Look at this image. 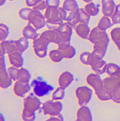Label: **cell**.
Listing matches in <instances>:
<instances>
[{
    "label": "cell",
    "mask_w": 120,
    "mask_h": 121,
    "mask_svg": "<svg viewBox=\"0 0 120 121\" xmlns=\"http://www.w3.org/2000/svg\"><path fill=\"white\" fill-rule=\"evenodd\" d=\"M12 79L6 69L4 54L1 51L0 54V86L2 89H7L11 86L12 83Z\"/></svg>",
    "instance_id": "6"
},
{
    "label": "cell",
    "mask_w": 120,
    "mask_h": 121,
    "mask_svg": "<svg viewBox=\"0 0 120 121\" xmlns=\"http://www.w3.org/2000/svg\"><path fill=\"white\" fill-rule=\"evenodd\" d=\"M76 94L80 107L86 106L90 102L93 95V90L87 86H81L76 90Z\"/></svg>",
    "instance_id": "10"
},
{
    "label": "cell",
    "mask_w": 120,
    "mask_h": 121,
    "mask_svg": "<svg viewBox=\"0 0 120 121\" xmlns=\"http://www.w3.org/2000/svg\"><path fill=\"white\" fill-rule=\"evenodd\" d=\"M1 51L4 54H10L16 51H18L16 44V40H8L1 43Z\"/></svg>",
    "instance_id": "18"
},
{
    "label": "cell",
    "mask_w": 120,
    "mask_h": 121,
    "mask_svg": "<svg viewBox=\"0 0 120 121\" xmlns=\"http://www.w3.org/2000/svg\"><path fill=\"white\" fill-rule=\"evenodd\" d=\"M42 108L44 114L53 117L60 114V112L62 111L63 105L59 101L51 99L45 102Z\"/></svg>",
    "instance_id": "7"
},
{
    "label": "cell",
    "mask_w": 120,
    "mask_h": 121,
    "mask_svg": "<svg viewBox=\"0 0 120 121\" xmlns=\"http://www.w3.org/2000/svg\"><path fill=\"white\" fill-rule=\"evenodd\" d=\"M9 35V28L7 25L3 23L0 25V41H5Z\"/></svg>",
    "instance_id": "36"
},
{
    "label": "cell",
    "mask_w": 120,
    "mask_h": 121,
    "mask_svg": "<svg viewBox=\"0 0 120 121\" xmlns=\"http://www.w3.org/2000/svg\"><path fill=\"white\" fill-rule=\"evenodd\" d=\"M41 101L35 94L31 93L24 99V109L22 117L24 121H34L36 118L35 112L41 105Z\"/></svg>",
    "instance_id": "1"
},
{
    "label": "cell",
    "mask_w": 120,
    "mask_h": 121,
    "mask_svg": "<svg viewBox=\"0 0 120 121\" xmlns=\"http://www.w3.org/2000/svg\"><path fill=\"white\" fill-rule=\"evenodd\" d=\"M115 45H117V47H118V50H119L120 51V42L115 43Z\"/></svg>",
    "instance_id": "47"
},
{
    "label": "cell",
    "mask_w": 120,
    "mask_h": 121,
    "mask_svg": "<svg viewBox=\"0 0 120 121\" xmlns=\"http://www.w3.org/2000/svg\"><path fill=\"white\" fill-rule=\"evenodd\" d=\"M6 1H7V0H0V5L1 6L3 5L5 3ZM8 1H14V0H8Z\"/></svg>",
    "instance_id": "46"
},
{
    "label": "cell",
    "mask_w": 120,
    "mask_h": 121,
    "mask_svg": "<svg viewBox=\"0 0 120 121\" xmlns=\"http://www.w3.org/2000/svg\"><path fill=\"white\" fill-rule=\"evenodd\" d=\"M31 90V86L29 83H22L16 81L14 87V91L17 96L24 98L25 94Z\"/></svg>",
    "instance_id": "14"
},
{
    "label": "cell",
    "mask_w": 120,
    "mask_h": 121,
    "mask_svg": "<svg viewBox=\"0 0 120 121\" xmlns=\"http://www.w3.org/2000/svg\"><path fill=\"white\" fill-rule=\"evenodd\" d=\"M106 72L109 76L115 75L120 73V67L114 63H108L107 65Z\"/></svg>",
    "instance_id": "33"
},
{
    "label": "cell",
    "mask_w": 120,
    "mask_h": 121,
    "mask_svg": "<svg viewBox=\"0 0 120 121\" xmlns=\"http://www.w3.org/2000/svg\"><path fill=\"white\" fill-rule=\"evenodd\" d=\"M47 5H46V1H44V0H42L40 2H38L37 4L35 5L34 7H33L32 9L35 10H38V11H43V10L46 9L47 8Z\"/></svg>",
    "instance_id": "41"
},
{
    "label": "cell",
    "mask_w": 120,
    "mask_h": 121,
    "mask_svg": "<svg viewBox=\"0 0 120 121\" xmlns=\"http://www.w3.org/2000/svg\"><path fill=\"white\" fill-rule=\"evenodd\" d=\"M87 82L94 89L98 99L101 101L111 99L109 93L104 87L103 80L101 79L99 75L97 73H91L88 75L87 77Z\"/></svg>",
    "instance_id": "3"
},
{
    "label": "cell",
    "mask_w": 120,
    "mask_h": 121,
    "mask_svg": "<svg viewBox=\"0 0 120 121\" xmlns=\"http://www.w3.org/2000/svg\"><path fill=\"white\" fill-rule=\"evenodd\" d=\"M111 37L114 42L115 43L120 41V27H116L112 29L111 31Z\"/></svg>",
    "instance_id": "38"
},
{
    "label": "cell",
    "mask_w": 120,
    "mask_h": 121,
    "mask_svg": "<svg viewBox=\"0 0 120 121\" xmlns=\"http://www.w3.org/2000/svg\"><path fill=\"white\" fill-rule=\"evenodd\" d=\"M84 9L90 16H97L100 12L99 7L93 2L88 3L84 7Z\"/></svg>",
    "instance_id": "29"
},
{
    "label": "cell",
    "mask_w": 120,
    "mask_h": 121,
    "mask_svg": "<svg viewBox=\"0 0 120 121\" xmlns=\"http://www.w3.org/2000/svg\"><path fill=\"white\" fill-rule=\"evenodd\" d=\"M102 13L104 16L111 17L114 13L117 5L114 0H101Z\"/></svg>",
    "instance_id": "13"
},
{
    "label": "cell",
    "mask_w": 120,
    "mask_h": 121,
    "mask_svg": "<svg viewBox=\"0 0 120 121\" xmlns=\"http://www.w3.org/2000/svg\"><path fill=\"white\" fill-rule=\"evenodd\" d=\"M31 78V75L28 70L21 68L19 69L17 75V80L22 83H29ZM16 80V81H17Z\"/></svg>",
    "instance_id": "26"
},
{
    "label": "cell",
    "mask_w": 120,
    "mask_h": 121,
    "mask_svg": "<svg viewBox=\"0 0 120 121\" xmlns=\"http://www.w3.org/2000/svg\"><path fill=\"white\" fill-rule=\"evenodd\" d=\"M74 80V77L70 72L66 71L62 73L59 78V86L62 87L66 89L68 87L69 85L73 82Z\"/></svg>",
    "instance_id": "22"
},
{
    "label": "cell",
    "mask_w": 120,
    "mask_h": 121,
    "mask_svg": "<svg viewBox=\"0 0 120 121\" xmlns=\"http://www.w3.org/2000/svg\"><path fill=\"white\" fill-rule=\"evenodd\" d=\"M111 21L113 25L120 24V4L116 7L114 13L111 16Z\"/></svg>",
    "instance_id": "37"
},
{
    "label": "cell",
    "mask_w": 120,
    "mask_h": 121,
    "mask_svg": "<svg viewBox=\"0 0 120 121\" xmlns=\"http://www.w3.org/2000/svg\"><path fill=\"white\" fill-rule=\"evenodd\" d=\"M22 35L24 37L27 39L34 40L38 37L39 34L37 33V30L31 24L28 23V24L24 27L22 30Z\"/></svg>",
    "instance_id": "23"
},
{
    "label": "cell",
    "mask_w": 120,
    "mask_h": 121,
    "mask_svg": "<svg viewBox=\"0 0 120 121\" xmlns=\"http://www.w3.org/2000/svg\"><path fill=\"white\" fill-rule=\"evenodd\" d=\"M80 61L86 65H90L96 73L101 75L106 72L107 64L103 58L94 52H84L81 54Z\"/></svg>",
    "instance_id": "2"
},
{
    "label": "cell",
    "mask_w": 120,
    "mask_h": 121,
    "mask_svg": "<svg viewBox=\"0 0 120 121\" xmlns=\"http://www.w3.org/2000/svg\"><path fill=\"white\" fill-rule=\"evenodd\" d=\"M77 35L83 39H88L90 34V28L88 24L80 23L74 27Z\"/></svg>",
    "instance_id": "16"
},
{
    "label": "cell",
    "mask_w": 120,
    "mask_h": 121,
    "mask_svg": "<svg viewBox=\"0 0 120 121\" xmlns=\"http://www.w3.org/2000/svg\"><path fill=\"white\" fill-rule=\"evenodd\" d=\"M39 77L34 79L31 82V86L33 87L34 93L38 97H43L48 95L50 91L54 90V87L44 80H39Z\"/></svg>",
    "instance_id": "4"
},
{
    "label": "cell",
    "mask_w": 120,
    "mask_h": 121,
    "mask_svg": "<svg viewBox=\"0 0 120 121\" xmlns=\"http://www.w3.org/2000/svg\"><path fill=\"white\" fill-rule=\"evenodd\" d=\"M40 36L47 40L49 43L56 44L58 40V34L56 30H48L40 34Z\"/></svg>",
    "instance_id": "24"
},
{
    "label": "cell",
    "mask_w": 120,
    "mask_h": 121,
    "mask_svg": "<svg viewBox=\"0 0 120 121\" xmlns=\"http://www.w3.org/2000/svg\"><path fill=\"white\" fill-rule=\"evenodd\" d=\"M107 38L109 37L106 31H102V30H100L97 27H96L93 28L91 31L88 40L91 43L94 44L97 41L107 39Z\"/></svg>",
    "instance_id": "15"
},
{
    "label": "cell",
    "mask_w": 120,
    "mask_h": 121,
    "mask_svg": "<svg viewBox=\"0 0 120 121\" xmlns=\"http://www.w3.org/2000/svg\"><path fill=\"white\" fill-rule=\"evenodd\" d=\"M41 1L42 0H26V4L29 7H34L35 5Z\"/></svg>",
    "instance_id": "45"
},
{
    "label": "cell",
    "mask_w": 120,
    "mask_h": 121,
    "mask_svg": "<svg viewBox=\"0 0 120 121\" xmlns=\"http://www.w3.org/2000/svg\"><path fill=\"white\" fill-rule=\"evenodd\" d=\"M49 43L40 36V34H39L38 37L34 40L33 47L36 55L40 58H45L47 55L48 47Z\"/></svg>",
    "instance_id": "9"
},
{
    "label": "cell",
    "mask_w": 120,
    "mask_h": 121,
    "mask_svg": "<svg viewBox=\"0 0 120 121\" xmlns=\"http://www.w3.org/2000/svg\"><path fill=\"white\" fill-rule=\"evenodd\" d=\"M45 16L42 15L40 11L32 9L29 12L28 17V21L29 23L31 24L36 30H40L43 28L46 25Z\"/></svg>",
    "instance_id": "8"
},
{
    "label": "cell",
    "mask_w": 120,
    "mask_h": 121,
    "mask_svg": "<svg viewBox=\"0 0 120 121\" xmlns=\"http://www.w3.org/2000/svg\"><path fill=\"white\" fill-rule=\"evenodd\" d=\"M44 16L46 20L54 19L60 17V15H59V7H48L46 8Z\"/></svg>",
    "instance_id": "25"
},
{
    "label": "cell",
    "mask_w": 120,
    "mask_h": 121,
    "mask_svg": "<svg viewBox=\"0 0 120 121\" xmlns=\"http://www.w3.org/2000/svg\"><path fill=\"white\" fill-rule=\"evenodd\" d=\"M7 70H8V73L10 75V77L11 78V79L13 80H14V81H16L17 80L18 73L19 71L18 68L14 66H12L8 68Z\"/></svg>",
    "instance_id": "39"
},
{
    "label": "cell",
    "mask_w": 120,
    "mask_h": 121,
    "mask_svg": "<svg viewBox=\"0 0 120 121\" xmlns=\"http://www.w3.org/2000/svg\"><path fill=\"white\" fill-rule=\"evenodd\" d=\"M110 99L116 103H120V86L117 87L109 93Z\"/></svg>",
    "instance_id": "35"
},
{
    "label": "cell",
    "mask_w": 120,
    "mask_h": 121,
    "mask_svg": "<svg viewBox=\"0 0 120 121\" xmlns=\"http://www.w3.org/2000/svg\"><path fill=\"white\" fill-rule=\"evenodd\" d=\"M32 9L29 8H24L21 9L19 11V16L22 19L28 21V17L29 12L32 11Z\"/></svg>",
    "instance_id": "40"
},
{
    "label": "cell",
    "mask_w": 120,
    "mask_h": 121,
    "mask_svg": "<svg viewBox=\"0 0 120 121\" xmlns=\"http://www.w3.org/2000/svg\"><path fill=\"white\" fill-rule=\"evenodd\" d=\"M0 116H1V118H0V121H5V118H4V116L2 115V113H1V115H0Z\"/></svg>",
    "instance_id": "48"
},
{
    "label": "cell",
    "mask_w": 120,
    "mask_h": 121,
    "mask_svg": "<svg viewBox=\"0 0 120 121\" xmlns=\"http://www.w3.org/2000/svg\"><path fill=\"white\" fill-rule=\"evenodd\" d=\"M113 25L111 20L108 16H104L100 20L97 27L100 30L106 31L107 29L110 28Z\"/></svg>",
    "instance_id": "27"
},
{
    "label": "cell",
    "mask_w": 120,
    "mask_h": 121,
    "mask_svg": "<svg viewBox=\"0 0 120 121\" xmlns=\"http://www.w3.org/2000/svg\"><path fill=\"white\" fill-rule=\"evenodd\" d=\"M16 44L19 52L22 54L28 48V39H27L23 36V37L20 38L18 40H16Z\"/></svg>",
    "instance_id": "31"
},
{
    "label": "cell",
    "mask_w": 120,
    "mask_h": 121,
    "mask_svg": "<svg viewBox=\"0 0 120 121\" xmlns=\"http://www.w3.org/2000/svg\"><path fill=\"white\" fill-rule=\"evenodd\" d=\"M77 121H93V117L90 109L88 107H81L77 112Z\"/></svg>",
    "instance_id": "17"
},
{
    "label": "cell",
    "mask_w": 120,
    "mask_h": 121,
    "mask_svg": "<svg viewBox=\"0 0 120 121\" xmlns=\"http://www.w3.org/2000/svg\"><path fill=\"white\" fill-rule=\"evenodd\" d=\"M63 20L60 17L54 19H48L46 21V26L49 30H56L63 23Z\"/></svg>",
    "instance_id": "28"
},
{
    "label": "cell",
    "mask_w": 120,
    "mask_h": 121,
    "mask_svg": "<svg viewBox=\"0 0 120 121\" xmlns=\"http://www.w3.org/2000/svg\"><path fill=\"white\" fill-rule=\"evenodd\" d=\"M49 56L50 59L54 62H59L64 58L62 52L58 49V50H52L49 52Z\"/></svg>",
    "instance_id": "32"
},
{
    "label": "cell",
    "mask_w": 120,
    "mask_h": 121,
    "mask_svg": "<svg viewBox=\"0 0 120 121\" xmlns=\"http://www.w3.org/2000/svg\"><path fill=\"white\" fill-rule=\"evenodd\" d=\"M83 1L86 3H90V2H91L93 0H83Z\"/></svg>",
    "instance_id": "49"
},
{
    "label": "cell",
    "mask_w": 120,
    "mask_h": 121,
    "mask_svg": "<svg viewBox=\"0 0 120 121\" xmlns=\"http://www.w3.org/2000/svg\"><path fill=\"white\" fill-rule=\"evenodd\" d=\"M45 121H64V119L62 115L60 113L58 115L51 117L50 118H49V119Z\"/></svg>",
    "instance_id": "43"
},
{
    "label": "cell",
    "mask_w": 120,
    "mask_h": 121,
    "mask_svg": "<svg viewBox=\"0 0 120 121\" xmlns=\"http://www.w3.org/2000/svg\"><path fill=\"white\" fill-rule=\"evenodd\" d=\"M109 42V38L97 41L95 44H94L93 52L99 56L100 57L103 58V57L106 55V52H107Z\"/></svg>",
    "instance_id": "11"
},
{
    "label": "cell",
    "mask_w": 120,
    "mask_h": 121,
    "mask_svg": "<svg viewBox=\"0 0 120 121\" xmlns=\"http://www.w3.org/2000/svg\"><path fill=\"white\" fill-rule=\"evenodd\" d=\"M62 8L65 11L71 12L79 8V5L76 0H64Z\"/></svg>",
    "instance_id": "30"
},
{
    "label": "cell",
    "mask_w": 120,
    "mask_h": 121,
    "mask_svg": "<svg viewBox=\"0 0 120 121\" xmlns=\"http://www.w3.org/2000/svg\"><path fill=\"white\" fill-rule=\"evenodd\" d=\"M77 121V120H76V121Z\"/></svg>",
    "instance_id": "50"
},
{
    "label": "cell",
    "mask_w": 120,
    "mask_h": 121,
    "mask_svg": "<svg viewBox=\"0 0 120 121\" xmlns=\"http://www.w3.org/2000/svg\"><path fill=\"white\" fill-rule=\"evenodd\" d=\"M9 60L12 66L17 68H21L24 65V58L22 54L19 51H16L8 55Z\"/></svg>",
    "instance_id": "21"
},
{
    "label": "cell",
    "mask_w": 120,
    "mask_h": 121,
    "mask_svg": "<svg viewBox=\"0 0 120 121\" xmlns=\"http://www.w3.org/2000/svg\"><path fill=\"white\" fill-rule=\"evenodd\" d=\"M47 7H59L60 5V0H46Z\"/></svg>",
    "instance_id": "42"
},
{
    "label": "cell",
    "mask_w": 120,
    "mask_h": 121,
    "mask_svg": "<svg viewBox=\"0 0 120 121\" xmlns=\"http://www.w3.org/2000/svg\"><path fill=\"white\" fill-rule=\"evenodd\" d=\"M66 22L74 28L77 24L82 23V16L79 8L72 11L67 17Z\"/></svg>",
    "instance_id": "20"
},
{
    "label": "cell",
    "mask_w": 120,
    "mask_h": 121,
    "mask_svg": "<svg viewBox=\"0 0 120 121\" xmlns=\"http://www.w3.org/2000/svg\"><path fill=\"white\" fill-rule=\"evenodd\" d=\"M73 27L67 23H63L56 30L58 34V40L56 44H70Z\"/></svg>",
    "instance_id": "5"
},
{
    "label": "cell",
    "mask_w": 120,
    "mask_h": 121,
    "mask_svg": "<svg viewBox=\"0 0 120 121\" xmlns=\"http://www.w3.org/2000/svg\"><path fill=\"white\" fill-rule=\"evenodd\" d=\"M59 15H60V17L62 19L63 21H66L67 17V12L62 7H59Z\"/></svg>",
    "instance_id": "44"
},
{
    "label": "cell",
    "mask_w": 120,
    "mask_h": 121,
    "mask_svg": "<svg viewBox=\"0 0 120 121\" xmlns=\"http://www.w3.org/2000/svg\"><path fill=\"white\" fill-rule=\"evenodd\" d=\"M64 88L62 87H59L56 90L53 92L52 94V99L55 101H58L62 99L65 95V90Z\"/></svg>",
    "instance_id": "34"
},
{
    "label": "cell",
    "mask_w": 120,
    "mask_h": 121,
    "mask_svg": "<svg viewBox=\"0 0 120 121\" xmlns=\"http://www.w3.org/2000/svg\"><path fill=\"white\" fill-rule=\"evenodd\" d=\"M58 49L62 52L64 58L71 59L76 55V50L70 44H62L58 45Z\"/></svg>",
    "instance_id": "19"
},
{
    "label": "cell",
    "mask_w": 120,
    "mask_h": 121,
    "mask_svg": "<svg viewBox=\"0 0 120 121\" xmlns=\"http://www.w3.org/2000/svg\"><path fill=\"white\" fill-rule=\"evenodd\" d=\"M103 83L105 89L109 93L113 89L120 86V73L105 78L103 80Z\"/></svg>",
    "instance_id": "12"
}]
</instances>
